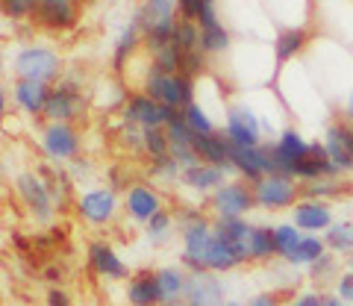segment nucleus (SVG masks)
<instances>
[{
    "label": "nucleus",
    "mask_w": 353,
    "mask_h": 306,
    "mask_svg": "<svg viewBox=\"0 0 353 306\" xmlns=\"http://www.w3.org/2000/svg\"><path fill=\"white\" fill-rule=\"evenodd\" d=\"M141 94L183 112L185 106L194 103V80L185 74H162L157 68H148L145 80H141Z\"/></svg>",
    "instance_id": "obj_1"
},
{
    "label": "nucleus",
    "mask_w": 353,
    "mask_h": 306,
    "mask_svg": "<svg viewBox=\"0 0 353 306\" xmlns=\"http://www.w3.org/2000/svg\"><path fill=\"white\" fill-rule=\"evenodd\" d=\"M180 224H183V254H180L183 268H189L192 274L194 271H206L203 259L215 242V224H209L203 212L197 210L180 212Z\"/></svg>",
    "instance_id": "obj_2"
},
{
    "label": "nucleus",
    "mask_w": 353,
    "mask_h": 306,
    "mask_svg": "<svg viewBox=\"0 0 353 306\" xmlns=\"http://www.w3.org/2000/svg\"><path fill=\"white\" fill-rule=\"evenodd\" d=\"M12 71L18 80L30 83H44V85H57L62 80V59L57 50L41 48V45H27L15 53Z\"/></svg>",
    "instance_id": "obj_3"
},
{
    "label": "nucleus",
    "mask_w": 353,
    "mask_h": 306,
    "mask_svg": "<svg viewBox=\"0 0 353 306\" xmlns=\"http://www.w3.org/2000/svg\"><path fill=\"white\" fill-rule=\"evenodd\" d=\"M268 150H271V174L294 180L297 165H301V162L309 156V150H312V141H306L301 136V130L285 127L277 136V141H274V147H268Z\"/></svg>",
    "instance_id": "obj_4"
},
{
    "label": "nucleus",
    "mask_w": 353,
    "mask_h": 306,
    "mask_svg": "<svg viewBox=\"0 0 353 306\" xmlns=\"http://www.w3.org/2000/svg\"><path fill=\"white\" fill-rule=\"evenodd\" d=\"M253 198L265 212L294 210V203L301 201V183L292 177H280V174H268L259 183H253Z\"/></svg>",
    "instance_id": "obj_5"
},
{
    "label": "nucleus",
    "mask_w": 353,
    "mask_h": 306,
    "mask_svg": "<svg viewBox=\"0 0 353 306\" xmlns=\"http://www.w3.org/2000/svg\"><path fill=\"white\" fill-rule=\"evenodd\" d=\"M15 192L21 203L27 206V212L36 218L39 224H48L53 215H57V203H53V194L48 189V183H44L39 174L32 171H24L15 177Z\"/></svg>",
    "instance_id": "obj_6"
},
{
    "label": "nucleus",
    "mask_w": 353,
    "mask_h": 306,
    "mask_svg": "<svg viewBox=\"0 0 353 306\" xmlns=\"http://www.w3.org/2000/svg\"><path fill=\"white\" fill-rule=\"evenodd\" d=\"M176 115H180L176 109L150 101V97L141 94V92L130 94L127 103H124V124L141 127V130H165Z\"/></svg>",
    "instance_id": "obj_7"
},
{
    "label": "nucleus",
    "mask_w": 353,
    "mask_h": 306,
    "mask_svg": "<svg viewBox=\"0 0 353 306\" xmlns=\"http://www.w3.org/2000/svg\"><path fill=\"white\" fill-rule=\"evenodd\" d=\"M209 206L218 218H245L250 210H256L253 185L245 180H227L218 192L209 194Z\"/></svg>",
    "instance_id": "obj_8"
},
{
    "label": "nucleus",
    "mask_w": 353,
    "mask_h": 306,
    "mask_svg": "<svg viewBox=\"0 0 353 306\" xmlns=\"http://www.w3.org/2000/svg\"><path fill=\"white\" fill-rule=\"evenodd\" d=\"M83 109H85V101H83L80 85L71 80H59L50 89L48 106H44V118H48V124H71L74 118L83 115Z\"/></svg>",
    "instance_id": "obj_9"
},
{
    "label": "nucleus",
    "mask_w": 353,
    "mask_h": 306,
    "mask_svg": "<svg viewBox=\"0 0 353 306\" xmlns=\"http://www.w3.org/2000/svg\"><path fill=\"white\" fill-rule=\"evenodd\" d=\"M224 139L236 147H259L262 139V121L248 103H236L227 109V121H224Z\"/></svg>",
    "instance_id": "obj_10"
},
{
    "label": "nucleus",
    "mask_w": 353,
    "mask_h": 306,
    "mask_svg": "<svg viewBox=\"0 0 353 306\" xmlns=\"http://www.w3.org/2000/svg\"><path fill=\"white\" fill-rule=\"evenodd\" d=\"M118 210H121V201H118L115 189H88L77 198V215L92 227L112 224Z\"/></svg>",
    "instance_id": "obj_11"
},
{
    "label": "nucleus",
    "mask_w": 353,
    "mask_h": 306,
    "mask_svg": "<svg viewBox=\"0 0 353 306\" xmlns=\"http://www.w3.org/2000/svg\"><path fill=\"white\" fill-rule=\"evenodd\" d=\"M41 150L50 162H68L80 153V133L74 124H48L41 130Z\"/></svg>",
    "instance_id": "obj_12"
},
{
    "label": "nucleus",
    "mask_w": 353,
    "mask_h": 306,
    "mask_svg": "<svg viewBox=\"0 0 353 306\" xmlns=\"http://www.w3.org/2000/svg\"><path fill=\"white\" fill-rule=\"evenodd\" d=\"M39 27L50 32H65L77 27L80 21V6L74 0H36V15H32Z\"/></svg>",
    "instance_id": "obj_13"
},
{
    "label": "nucleus",
    "mask_w": 353,
    "mask_h": 306,
    "mask_svg": "<svg viewBox=\"0 0 353 306\" xmlns=\"http://www.w3.org/2000/svg\"><path fill=\"white\" fill-rule=\"evenodd\" d=\"M230 159H233V171L239 174V180H245L250 185L271 174V150L262 145L259 147H236L233 145Z\"/></svg>",
    "instance_id": "obj_14"
},
{
    "label": "nucleus",
    "mask_w": 353,
    "mask_h": 306,
    "mask_svg": "<svg viewBox=\"0 0 353 306\" xmlns=\"http://www.w3.org/2000/svg\"><path fill=\"white\" fill-rule=\"evenodd\" d=\"M165 210L162 206V194L148 183H132L127 189L124 198V212L139 224H150L153 215H159Z\"/></svg>",
    "instance_id": "obj_15"
},
{
    "label": "nucleus",
    "mask_w": 353,
    "mask_h": 306,
    "mask_svg": "<svg viewBox=\"0 0 353 306\" xmlns=\"http://www.w3.org/2000/svg\"><path fill=\"white\" fill-rule=\"evenodd\" d=\"M292 224L301 233H327L333 227V206L324 201H297L292 210Z\"/></svg>",
    "instance_id": "obj_16"
},
{
    "label": "nucleus",
    "mask_w": 353,
    "mask_h": 306,
    "mask_svg": "<svg viewBox=\"0 0 353 306\" xmlns=\"http://www.w3.org/2000/svg\"><path fill=\"white\" fill-rule=\"evenodd\" d=\"M88 256V265H92V271L97 277H106V280H127L132 277L127 262L118 256V250L109 245V242H92L85 250Z\"/></svg>",
    "instance_id": "obj_17"
},
{
    "label": "nucleus",
    "mask_w": 353,
    "mask_h": 306,
    "mask_svg": "<svg viewBox=\"0 0 353 306\" xmlns=\"http://www.w3.org/2000/svg\"><path fill=\"white\" fill-rule=\"evenodd\" d=\"M189 306H221L224 303V286L215 274L209 271H194L189 274V286H185V300Z\"/></svg>",
    "instance_id": "obj_18"
},
{
    "label": "nucleus",
    "mask_w": 353,
    "mask_h": 306,
    "mask_svg": "<svg viewBox=\"0 0 353 306\" xmlns=\"http://www.w3.org/2000/svg\"><path fill=\"white\" fill-rule=\"evenodd\" d=\"M194 153L201 156V162L206 165H215L221 171H233V159H230V153H233V145L224 139V133H212V136H194Z\"/></svg>",
    "instance_id": "obj_19"
},
{
    "label": "nucleus",
    "mask_w": 353,
    "mask_h": 306,
    "mask_svg": "<svg viewBox=\"0 0 353 306\" xmlns=\"http://www.w3.org/2000/svg\"><path fill=\"white\" fill-rule=\"evenodd\" d=\"M127 300H130V306H162L157 271H150V268L136 271L127 283Z\"/></svg>",
    "instance_id": "obj_20"
},
{
    "label": "nucleus",
    "mask_w": 353,
    "mask_h": 306,
    "mask_svg": "<svg viewBox=\"0 0 353 306\" xmlns=\"http://www.w3.org/2000/svg\"><path fill=\"white\" fill-rule=\"evenodd\" d=\"M250 229L253 224L245 218H218L215 221V236L233 245L245 262H250Z\"/></svg>",
    "instance_id": "obj_21"
},
{
    "label": "nucleus",
    "mask_w": 353,
    "mask_h": 306,
    "mask_svg": "<svg viewBox=\"0 0 353 306\" xmlns=\"http://www.w3.org/2000/svg\"><path fill=\"white\" fill-rule=\"evenodd\" d=\"M180 183L185 185V189H192V192H218L221 185L227 183V171H221L215 165H206V162H201V165H194V168H185L180 174Z\"/></svg>",
    "instance_id": "obj_22"
},
{
    "label": "nucleus",
    "mask_w": 353,
    "mask_h": 306,
    "mask_svg": "<svg viewBox=\"0 0 353 306\" xmlns=\"http://www.w3.org/2000/svg\"><path fill=\"white\" fill-rule=\"evenodd\" d=\"M157 286L162 294V306H174L185 300V286H189V274L176 265L157 268Z\"/></svg>",
    "instance_id": "obj_23"
},
{
    "label": "nucleus",
    "mask_w": 353,
    "mask_h": 306,
    "mask_svg": "<svg viewBox=\"0 0 353 306\" xmlns=\"http://www.w3.org/2000/svg\"><path fill=\"white\" fill-rule=\"evenodd\" d=\"M50 89H53V85L30 83V80H18V83L12 85V97H15V103L24 109L27 115H44V106H48Z\"/></svg>",
    "instance_id": "obj_24"
},
{
    "label": "nucleus",
    "mask_w": 353,
    "mask_h": 306,
    "mask_svg": "<svg viewBox=\"0 0 353 306\" xmlns=\"http://www.w3.org/2000/svg\"><path fill=\"white\" fill-rule=\"evenodd\" d=\"M241 265H245V259L239 256V250L230 242H224V238L215 236V242H212V247H209V254L203 259V268L209 271V274H230V271H236Z\"/></svg>",
    "instance_id": "obj_25"
},
{
    "label": "nucleus",
    "mask_w": 353,
    "mask_h": 306,
    "mask_svg": "<svg viewBox=\"0 0 353 306\" xmlns=\"http://www.w3.org/2000/svg\"><path fill=\"white\" fill-rule=\"evenodd\" d=\"M306 41H309V32L303 27H283L274 36V59H277V65H285L294 57H301Z\"/></svg>",
    "instance_id": "obj_26"
},
{
    "label": "nucleus",
    "mask_w": 353,
    "mask_h": 306,
    "mask_svg": "<svg viewBox=\"0 0 353 306\" xmlns=\"http://www.w3.org/2000/svg\"><path fill=\"white\" fill-rule=\"evenodd\" d=\"M141 41H145V39H141V30H139L136 21H132L130 27L121 30V36H118V41H115V50H112V71H115V74L124 71V65L132 59V53L139 50Z\"/></svg>",
    "instance_id": "obj_27"
},
{
    "label": "nucleus",
    "mask_w": 353,
    "mask_h": 306,
    "mask_svg": "<svg viewBox=\"0 0 353 306\" xmlns=\"http://www.w3.org/2000/svg\"><path fill=\"white\" fill-rule=\"evenodd\" d=\"M324 254H327L324 236H303V242L297 245L289 256H285V262L294 265V268H312Z\"/></svg>",
    "instance_id": "obj_28"
},
{
    "label": "nucleus",
    "mask_w": 353,
    "mask_h": 306,
    "mask_svg": "<svg viewBox=\"0 0 353 306\" xmlns=\"http://www.w3.org/2000/svg\"><path fill=\"white\" fill-rule=\"evenodd\" d=\"M324 147L330 153V162L336 165L339 174H350L353 171V159H350V153L345 147V141H341V130H339V121H333L327 127V133H324Z\"/></svg>",
    "instance_id": "obj_29"
},
{
    "label": "nucleus",
    "mask_w": 353,
    "mask_h": 306,
    "mask_svg": "<svg viewBox=\"0 0 353 306\" xmlns=\"http://www.w3.org/2000/svg\"><path fill=\"white\" fill-rule=\"evenodd\" d=\"M277 256V245H274V227L253 224L250 229V262H268Z\"/></svg>",
    "instance_id": "obj_30"
},
{
    "label": "nucleus",
    "mask_w": 353,
    "mask_h": 306,
    "mask_svg": "<svg viewBox=\"0 0 353 306\" xmlns=\"http://www.w3.org/2000/svg\"><path fill=\"white\" fill-rule=\"evenodd\" d=\"M324 245L333 254H353V221H336L324 233Z\"/></svg>",
    "instance_id": "obj_31"
},
{
    "label": "nucleus",
    "mask_w": 353,
    "mask_h": 306,
    "mask_svg": "<svg viewBox=\"0 0 353 306\" xmlns=\"http://www.w3.org/2000/svg\"><path fill=\"white\" fill-rule=\"evenodd\" d=\"M345 185H339V180H312V183H301V201H330V198H341Z\"/></svg>",
    "instance_id": "obj_32"
},
{
    "label": "nucleus",
    "mask_w": 353,
    "mask_h": 306,
    "mask_svg": "<svg viewBox=\"0 0 353 306\" xmlns=\"http://www.w3.org/2000/svg\"><path fill=\"white\" fill-rule=\"evenodd\" d=\"M150 68H157V71H162V74H180V68H183V50L174 45H165V48H159V50H153L150 53Z\"/></svg>",
    "instance_id": "obj_33"
},
{
    "label": "nucleus",
    "mask_w": 353,
    "mask_h": 306,
    "mask_svg": "<svg viewBox=\"0 0 353 306\" xmlns=\"http://www.w3.org/2000/svg\"><path fill=\"white\" fill-rule=\"evenodd\" d=\"M174 45L180 48L183 53H192V50H201V27L194 24V21H185L180 18L174 27Z\"/></svg>",
    "instance_id": "obj_34"
},
{
    "label": "nucleus",
    "mask_w": 353,
    "mask_h": 306,
    "mask_svg": "<svg viewBox=\"0 0 353 306\" xmlns=\"http://www.w3.org/2000/svg\"><path fill=\"white\" fill-rule=\"evenodd\" d=\"M183 118H185V124H189V130L194 136H212V133H218L215 124H212V118H209V112L197 101L183 109Z\"/></svg>",
    "instance_id": "obj_35"
},
{
    "label": "nucleus",
    "mask_w": 353,
    "mask_h": 306,
    "mask_svg": "<svg viewBox=\"0 0 353 306\" xmlns=\"http://www.w3.org/2000/svg\"><path fill=\"white\" fill-rule=\"evenodd\" d=\"M230 48V30L224 24H218L212 30H201V53L206 57H218Z\"/></svg>",
    "instance_id": "obj_36"
},
{
    "label": "nucleus",
    "mask_w": 353,
    "mask_h": 306,
    "mask_svg": "<svg viewBox=\"0 0 353 306\" xmlns=\"http://www.w3.org/2000/svg\"><path fill=\"white\" fill-rule=\"evenodd\" d=\"M301 242H303V233H301V229H297L292 221H289V224H277V227H274V245H277V256L285 259V256H289Z\"/></svg>",
    "instance_id": "obj_37"
},
{
    "label": "nucleus",
    "mask_w": 353,
    "mask_h": 306,
    "mask_svg": "<svg viewBox=\"0 0 353 306\" xmlns=\"http://www.w3.org/2000/svg\"><path fill=\"white\" fill-rule=\"evenodd\" d=\"M145 153L153 162L171 156V139H168V133H165V130H145Z\"/></svg>",
    "instance_id": "obj_38"
},
{
    "label": "nucleus",
    "mask_w": 353,
    "mask_h": 306,
    "mask_svg": "<svg viewBox=\"0 0 353 306\" xmlns=\"http://www.w3.org/2000/svg\"><path fill=\"white\" fill-rule=\"evenodd\" d=\"M3 15L12 18V21L32 18V15H36V0H6V3H3Z\"/></svg>",
    "instance_id": "obj_39"
},
{
    "label": "nucleus",
    "mask_w": 353,
    "mask_h": 306,
    "mask_svg": "<svg viewBox=\"0 0 353 306\" xmlns=\"http://www.w3.org/2000/svg\"><path fill=\"white\" fill-rule=\"evenodd\" d=\"M203 68H206V53H201V50H192V53H183V68H180V74H185V76H194L197 74H203Z\"/></svg>",
    "instance_id": "obj_40"
},
{
    "label": "nucleus",
    "mask_w": 353,
    "mask_h": 306,
    "mask_svg": "<svg viewBox=\"0 0 353 306\" xmlns=\"http://www.w3.org/2000/svg\"><path fill=\"white\" fill-rule=\"evenodd\" d=\"M171 224H174V215H171L168 210H162L159 215L150 218L148 236H150V238H165V236H168V229H171Z\"/></svg>",
    "instance_id": "obj_41"
},
{
    "label": "nucleus",
    "mask_w": 353,
    "mask_h": 306,
    "mask_svg": "<svg viewBox=\"0 0 353 306\" xmlns=\"http://www.w3.org/2000/svg\"><path fill=\"white\" fill-rule=\"evenodd\" d=\"M176 174H183V168L176 165V159H174V156H165V159H157V162H153V177L174 180Z\"/></svg>",
    "instance_id": "obj_42"
},
{
    "label": "nucleus",
    "mask_w": 353,
    "mask_h": 306,
    "mask_svg": "<svg viewBox=\"0 0 353 306\" xmlns=\"http://www.w3.org/2000/svg\"><path fill=\"white\" fill-rule=\"evenodd\" d=\"M309 271H312V280H327V277L336 271V256H333V254H324Z\"/></svg>",
    "instance_id": "obj_43"
},
{
    "label": "nucleus",
    "mask_w": 353,
    "mask_h": 306,
    "mask_svg": "<svg viewBox=\"0 0 353 306\" xmlns=\"http://www.w3.org/2000/svg\"><path fill=\"white\" fill-rule=\"evenodd\" d=\"M336 294H339V300L353 303V271H345V274L339 277V283H336Z\"/></svg>",
    "instance_id": "obj_44"
},
{
    "label": "nucleus",
    "mask_w": 353,
    "mask_h": 306,
    "mask_svg": "<svg viewBox=\"0 0 353 306\" xmlns=\"http://www.w3.org/2000/svg\"><path fill=\"white\" fill-rule=\"evenodd\" d=\"M324 303H327V298L321 292H303L294 298V306H324Z\"/></svg>",
    "instance_id": "obj_45"
},
{
    "label": "nucleus",
    "mask_w": 353,
    "mask_h": 306,
    "mask_svg": "<svg viewBox=\"0 0 353 306\" xmlns=\"http://www.w3.org/2000/svg\"><path fill=\"white\" fill-rule=\"evenodd\" d=\"M248 306H280V298L274 292H262V294H256V298H250Z\"/></svg>",
    "instance_id": "obj_46"
},
{
    "label": "nucleus",
    "mask_w": 353,
    "mask_h": 306,
    "mask_svg": "<svg viewBox=\"0 0 353 306\" xmlns=\"http://www.w3.org/2000/svg\"><path fill=\"white\" fill-rule=\"evenodd\" d=\"M48 306H71V298L62 289H50L48 292Z\"/></svg>",
    "instance_id": "obj_47"
},
{
    "label": "nucleus",
    "mask_w": 353,
    "mask_h": 306,
    "mask_svg": "<svg viewBox=\"0 0 353 306\" xmlns=\"http://www.w3.org/2000/svg\"><path fill=\"white\" fill-rule=\"evenodd\" d=\"M339 130H341V141H345V147H347L350 159H353V127L345 124V121H339Z\"/></svg>",
    "instance_id": "obj_48"
},
{
    "label": "nucleus",
    "mask_w": 353,
    "mask_h": 306,
    "mask_svg": "<svg viewBox=\"0 0 353 306\" xmlns=\"http://www.w3.org/2000/svg\"><path fill=\"white\" fill-rule=\"evenodd\" d=\"M44 277L57 283V280H62V271H57V268H48V271H44Z\"/></svg>",
    "instance_id": "obj_49"
},
{
    "label": "nucleus",
    "mask_w": 353,
    "mask_h": 306,
    "mask_svg": "<svg viewBox=\"0 0 353 306\" xmlns=\"http://www.w3.org/2000/svg\"><path fill=\"white\" fill-rule=\"evenodd\" d=\"M347 124L353 127V92H350V101H347Z\"/></svg>",
    "instance_id": "obj_50"
},
{
    "label": "nucleus",
    "mask_w": 353,
    "mask_h": 306,
    "mask_svg": "<svg viewBox=\"0 0 353 306\" xmlns=\"http://www.w3.org/2000/svg\"><path fill=\"white\" fill-rule=\"evenodd\" d=\"M324 306H345V303H341L339 298H327V303H324Z\"/></svg>",
    "instance_id": "obj_51"
},
{
    "label": "nucleus",
    "mask_w": 353,
    "mask_h": 306,
    "mask_svg": "<svg viewBox=\"0 0 353 306\" xmlns=\"http://www.w3.org/2000/svg\"><path fill=\"white\" fill-rule=\"evenodd\" d=\"M221 306H245V303H239V300H224Z\"/></svg>",
    "instance_id": "obj_52"
},
{
    "label": "nucleus",
    "mask_w": 353,
    "mask_h": 306,
    "mask_svg": "<svg viewBox=\"0 0 353 306\" xmlns=\"http://www.w3.org/2000/svg\"><path fill=\"white\" fill-rule=\"evenodd\" d=\"M174 306H189V303H174Z\"/></svg>",
    "instance_id": "obj_53"
},
{
    "label": "nucleus",
    "mask_w": 353,
    "mask_h": 306,
    "mask_svg": "<svg viewBox=\"0 0 353 306\" xmlns=\"http://www.w3.org/2000/svg\"><path fill=\"white\" fill-rule=\"evenodd\" d=\"M289 306H294V303H289Z\"/></svg>",
    "instance_id": "obj_54"
}]
</instances>
